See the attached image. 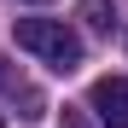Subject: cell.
Masks as SVG:
<instances>
[{"label":"cell","instance_id":"1","mask_svg":"<svg viewBox=\"0 0 128 128\" xmlns=\"http://www.w3.org/2000/svg\"><path fill=\"white\" fill-rule=\"evenodd\" d=\"M12 35H18L24 52H35V58L47 64V70H58V76H70L76 64H82V35L64 24V18H18Z\"/></svg>","mask_w":128,"mask_h":128},{"label":"cell","instance_id":"2","mask_svg":"<svg viewBox=\"0 0 128 128\" xmlns=\"http://www.w3.org/2000/svg\"><path fill=\"white\" fill-rule=\"evenodd\" d=\"M88 105H93L99 128H128V76H99L88 88Z\"/></svg>","mask_w":128,"mask_h":128},{"label":"cell","instance_id":"3","mask_svg":"<svg viewBox=\"0 0 128 128\" xmlns=\"http://www.w3.org/2000/svg\"><path fill=\"white\" fill-rule=\"evenodd\" d=\"M82 18H88L93 29H111V24H116V12H111V0H82Z\"/></svg>","mask_w":128,"mask_h":128},{"label":"cell","instance_id":"4","mask_svg":"<svg viewBox=\"0 0 128 128\" xmlns=\"http://www.w3.org/2000/svg\"><path fill=\"white\" fill-rule=\"evenodd\" d=\"M0 88H6V58H0Z\"/></svg>","mask_w":128,"mask_h":128},{"label":"cell","instance_id":"5","mask_svg":"<svg viewBox=\"0 0 128 128\" xmlns=\"http://www.w3.org/2000/svg\"><path fill=\"white\" fill-rule=\"evenodd\" d=\"M0 128H6V122H0Z\"/></svg>","mask_w":128,"mask_h":128}]
</instances>
